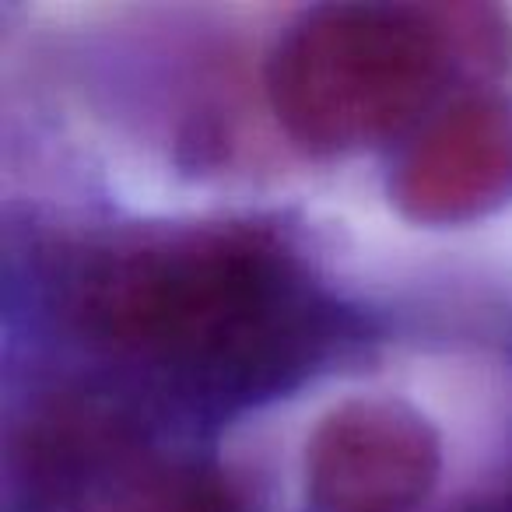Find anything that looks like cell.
<instances>
[{
    "instance_id": "obj_3",
    "label": "cell",
    "mask_w": 512,
    "mask_h": 512,
    "mask_svg": "<svg viewBox=\"0 0 512 512\" xmlns=\"http://www.w3.org/2000/svg\"><path fill=\"white\" fill-rule=\"evenodd\" d=\"M439 474V446L418 414L351 404L327 418L309 453L313 512H411Z\"/></svg>"
},
{
    "instance_id": "obj_1",
    "label": "cell",
    "mask_w": 512,
    "mask_h": 512,
    "mask_svg": "<svg viewBox=\"0 0 512 512\" xmlns=\"http://www.w3.org/2000/svg\"><path fill=\"white\" fill-rule=\"evenodd\" d=\"M67 327L200 397L285 386L327 344V309L274 239L176 228L85 246L57 281Z\"/></svg>"
},
{
    "instance_id": "obj_2",
    "label": "cell",
    "mask_w": 512,
    "mask_h": 512,
    "mask_svg": "<svg viewBox=\"0 0 512 512\" xmlns=\"http://www.w3.org/2000/svg\"><path fill=\"white\" fill-rule=\"evenodd\" d=\"M488 60L491 32L467 8H327L274 53V106L306 144L351 148L404 127L453 74Z\"/></svg>"
},
{
    "instance_id": "obj_4",
    "label": "cell",
    "mask_w": 512,
    "mask_h": 512,
    "mask_svg": "<svg viewBox=\"0 0 512 512\" xmlns=\"http://www.w3.org/2000/svg\"><path fill=\"white\" fill-rule=\"evenodd\" d=\"M512 186V113L495 99L446 109L404 165L400 197L425 218H456Z\"/></svg>"
}]
</instances>
